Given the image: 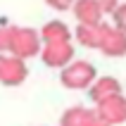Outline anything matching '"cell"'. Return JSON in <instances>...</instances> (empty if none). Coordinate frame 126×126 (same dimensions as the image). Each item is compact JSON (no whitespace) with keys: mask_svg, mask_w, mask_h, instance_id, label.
Segmentation results:
<instances>
[{"mask_svg":"<svg viewBox=\"0 0 126 126\" xmlns=\"http://www.w3.org/2000/svg\"><path fill=\"white\" fill-rule=\"evenodd\" d=\"M41 48H43V41L36 29L10 24V48H7L10 55H17L21 60H31L41 52Z\"/></svg>","mask_w":126,"mask_h":126,"instance_id":"obj_1","label":"cell"},{"mask_svg":"<svg viewBox=\"0 0 126 126\" xmlns=\"http://www.w3.org/2000/svg\"><path fill=\"white\" fill-rule=\"evenodd\" d=\"M10 48V24H0V52L5 55Z\"/></svg>","mask_w":126,"mask_h":126,"instance_id":"obj_14","label":"cell"},{"mask_svg":"<svg viewBox=\"0 0 126 126\" xmlns=\"http://www.w3.org/2000/svg\"><path fill=\"white\" fill-rule=\"evenodd\" d=\"M71 12L79 24H100L105 21V12L95 0H76L71 5Z\"/></svg>","mask_w":126,"mask_h":126,"instance_id":"obj_7","label":"cell"},{"mask_svg":"<svg viewBox=\"0 0 126 126\" xmlns=\"http://www.w3.org/2000/svg\"><path fill=\"white\" fill-rule=\"evenodd\" d=\"M45 2H48V7H52L57 12H67V10H71V5L76 0H45Z\"/></svg>","mask_w":126,"mask_h":126,"instance_id":"obj_15","label":"cell"},{"mask_svg":"<svg viewBox=\"0 0 126 126\" xmlns=\"http://www.w3.org/2000/svg\"><path fill=\"white\" fill-rule=\"evenodd\" d=\"M86 112H88V107L83 105H74L64 110L60 117V126H86Z\"/></svg>","mask_w":126,"mask_h":126,"instance_id":"obj_11","label":"cell"},{"mask_svg":"<svg viewBox=\"0 0 126 126\" xmlns=\"http://www.w3.org/2000/svg\"><path fill=\"white\" fill-rule=\"evenodd\" d=\"M110 17H112V26L121 29V31H126V2H119V5L114 7L112 12H110Z\"/></svg>","mask_w":126,"mask_h":126,"instance_id":"obj_12","label":"cell"},{"mask_svg":"<svg viewBox=\"0 0 126 126\" xmlns=\"http://www.w3.org/2000/svg\"><path fill=\"white\" fill-rule=\"evenodd\" d=\"M86 126H112V124H110L95 107H88V112H86Z\"/></svg>","mask_w":126,"mask_h":126,"instance_id":"obj_13","label":"cell"},{"mask_svg":"<svg viewBox=\"0 0 126 126\" xmlns=\"http://www.w3.org/2000/svg\"><path fill=\"white\" fill-rule=\"evenodd\" d=\"M41 60L45 67L50 69H62L64 64H69L74 60V43L71 41H52V43H43L41 48Z\"/></svg>","mask_w":126,"mask_h":126,"instance_id":"obj_4","label":"cell"},{"mask_svg":"<svg viewBox=\"0 0 126 126\" xmlns=\"http://www.w3.org/2000/svg\"><path fill=\"white\" fill-rule=\"evenodd\" d=\"M86 91H88V98H91L93 102H100V100L107 98V95L121 93L124 88H121L119 79H114V76H95V81H93Z\"/></svg>","mask_w":126,"mask_h":126,"instance_id":"obj_9","label":"cell"},{"mask_svg":"<svg viewBox=\"0 0 126 126\" xmlns=\"http://www.w3.org/2000/svg\"><path fill=\"white\" fill-rule=\"evenodd\" d=\"M102 29H105V21H100V24H79L71 31V36L79 41V45H83L88 50H98L100 38H102Z\"/></svg>","mask_w":126,"mask_h":126,"instance_id":"obj_8","label":"cell"},{"mask_svg":"<svg viewBox=\"0 0 126 126\" xmlns=\"http://www.w3.org/2000/svg\"><path fill=\"white\" fill-rule=\"evenodd\" d=\"M29 76V67L26 60H21L17 55H0V83L7 86V88H14V86H21Z\"/></svg>","mask_w":126,"mask_h":126,"instance_id":"obj_3","label":"cell"},{"mask_svg":"<svg viewBox=\"0 0 126 126\" xmlns=\"http://www.w3.org/2000/svg\"><path fill=\"white\" fill-rule=\"evenodd\" d=\"M95 110H98L112 126L126 124V95H124V91L114 93V95H107V98H102L100 102H95Z\"/></svg>","mask_w":126,"mask_h":126,"instance_id":"obj_6","label":"cell"},{"mask_svg":"<svg viewBox=\"0 0 126 126\" xmlns=\"http://www.w3.org/2000/svg\"><path fill=\"white\" fill-rule=\"evenodd\" d=\"M95 2H98V5L102 7V12H105V17H107V14H110V12L114 10V7H117V5L121 2V0H95Z\"/></svg>","mask_w":126,"mask_h":126,"instance_id":"obj_16","label":"cell"},{"mask_svg":"<svg viewBox=\"0 0 126 126\" xmlns=\"http://www.w3.org/2000/svg\"><path fill=\"white\" fill-rule=\"evenodd\" d=\"M41 33V41L43 43H52V41H71V29L60 19H52L48 24H43V29L38 31Z\"/></svg>","mask_w":126,"mask_h":126,"instance_id":"obj_10","label":"cell"},{"mask_svg":"<svg viewBox=\"0 0 126 126\" xmlns=\"http://www.w3.org/2000/svg\"><path fill=\"white\" fill-rule=\"evenodd\" d=\"M95 76H98V69L86 60H71L60 69V83L69 91H86L95 81Z\"/></svg>","mask_w":126,"mask_h":126,"instance_id":"obj_2","label":"cell"},{"mask_svg":"<svg viewBox=\"0 0 126 126\" xmlns=\"http://www.w3.org/2000/svg\"><path fill=\"white\" fill-rule=\"evenodd\" d=\"M0 55H2V52H0Z\"/></svg>","mask_w":126,"mask_h":126,"instance_id":"obj_17","label":"cell"},{"mask_svg":"<svg viewBox=\"0 0 126 126\" xmlns=\"http://www.w3.org/2000/svg\"><path fill=\"white\" fill-rule=\"evenodd\" d=\"M98 50L105 57H126V31L112 26L110 21H105V29H102V38H100Z\"/></svg>","mask_w":126,"mask_h":126,"instance_id":"obj_5","label":"cell"}]
</instances>
